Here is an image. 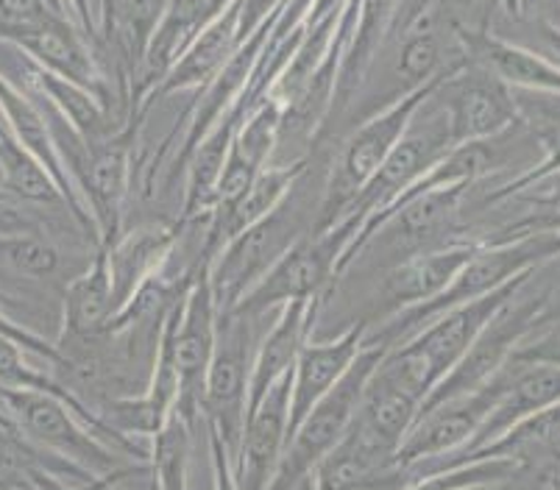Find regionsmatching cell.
<instances>
[{
  "label": "cell",
  "mask_w": 560,
  "mask_h": 490,
  "mask_svg": "<svg viewBox=\"0 0 560 490\" xmlns=\"http://www.w3.org/2000/svg\"><path fill=\"white\" fill-rule=\"evenodd\" d=\"M558 257L560 232L527 234V237L505 240V243H482L468 257V262L457 270V276L444 293H438L427 304L412 306V310L385 318L376 335L365 331V343H380L385 349H396V346L407 343L416 331L424 329L430 320H435L438 315L450 313L452 306H460L466 301H475L480 295L505 288V284L544 268V265Z\"/></svg>",
  "instance_id": "cell-1"
},
{
  "label": "cell",
  "mask_w": 560,
  "mask_h": 490,
  "mask_svg": "<svg viewBox=\"0 0 560 490\" xmlns=\"http://www.w3.org/2000/svg\"><path fill=\"white\" fill-rule=\"evenodd\" d=\"M452 145H455V142H452L450 135V122H446V112L444 106H441V101H438L435 90L430 98L419 106V112L412 115L405 137L396 142L394 151L388 153V160L376 167L374 176L365 182L363 190L354 196V201L346 209V218L340 223H349V226L354 229V237H351V245L346 248L343 259H340L338 279H343L349 265H354V259L363 252L365 240L371 237L376 223L390 212V207H394V203L410 190L412 184L419 182V178L424 176Z\"/></svg>",
  "instance_id": "cell-2"
},
{
  "label": "cell",
  "mask_w": 560,
  "mask_h": 490,
  "mask_svg": "<svg viewBox=\"0 0 560 490\" xmlns=\"http://www.w3.org/2000/svg\"><path fill=\"white\" fill-rule=\"evenodd\" d=\"M460 61L466 59L452 61L450 68L441 70L435 79L416 86L412 92H407L405 98L394 101V104L385 106L382 112H376V115L365 117V120L358 122V129L346 137L343 148H340L338 160H335L329 176L324 178L320 212L313 232H327V229L338 226V223L343 221L346 209H349V203L354 201V196L363 190L365 182L376 173V167L388 160V153L394 151L396 142L405 137L412 115L419 112V106L430 98L432 92L441 86V81L446 79V73H450L455 65H460Z\"/></svg>",
  "instance_id": "cell-3"
},
{
  "label": "cell",
  "mask_w": 560,
  "mask_h": 490,
  "mask_svg": "<svg viewBox=\"0 0 560 490\" xmlns=\"http://www.w3.org/2000/svg\"><path fill=\"white\" fill-rule=\"evenodd\" d=\"M302 184L304 176L299 178L296 187L284 196V201L271 214H265L262 221H257L246 232L229 240L221 252L210 259L212 293H215L221 313H229L284 257L290 245L315 229L318 209H313V201L302 196Z\"/></svg>",
  "instance_id": "cell-4"
},
{
  "label": "cell",
  "mask_w": 560,
  "mask_h": 490,
  "mask_svg": "<svg viewBox=\"0 0 560 490\" xmlns=\"http://www.w3.org/2000/svg\"><path fill=\"white\" fill-rule=\"evenodd\" d=\"M385 354H388L385 346L363 343L360 354L354 357L349 371L340 376L338 385L320 398L296 427L288 448H284L277 477H273L268 490H299V485L307 482L320 459L343 441V435L358 418L360 405H363V393L369 387L371 374H374Z\"/></svg>",
  "instance_id": "cell-5"
},
{
  "label": "cell",
  "mask_w": 560,
  "mask_h": 490,
  "mask_svg": "<svg viewBox=\"0 0 560 490\" xmlns=\"http://www.w3.org/2000/svg\"><path fill=\"white\" fill-rule=\"evenodd\" d=\"M257 320L259 318H248V315L221 313L215 351L203 376V421L210 435L223 443L232 463L241 448L243 423L248 412V380H252V360L259 340Z\"/></svg>",
  "instance_id": "cell-6"
},
{
  "label": "cell",
  "mask_w": 560,
  "mask_h": 490,
  "mask_svg": "<svg viewBox=\"0 0 560 490\" xmlns=\"http://www.w3.org/2000/svg\"><path fill=\"white\" fill-rule=\"evenodd\" d=\"M468 196H471V187H438V190L405 198L376 223L358 259L374 254L388 270L412 254L463 240L466 237Z\"/></svg>",
  "instance_id": "cell-7"
},
{
  "label": "cell",
  "mask_w": 560,
  "mask_h": 490,
  "mask_svg": "<svg viewBox=\"0 0 560 490\" xmlns=\"http://www.w3.org/2000/svg\"><path fill=\"white\" fill-rule=\"evenodd\" d=\"M351 237H354V229L349 223H338L327 232H307L290 245L284 257L229 313L262 318L268 313H277L288 301L320 299L329 284L340 282L338 268Z\"/></svg>",
  "instance_id": "cell-8"
},
{
  "label": "cell",
  "mask_w": 560,
  "mask_h": 490,
  "mask_svg": "<svg viewBox=\"0 0 560 490\" xmlns=\"http://www.w3.org/2000/svg\"><path fill=\"white\" fill-rule=\"evenodd\" d=\"M218 318H221V310H218L215 293H212L210 262H201L190 288L173 304V354H176L182 382V398L176 412L192 423L203 421L201 390L212 351H215Z\"/></svg>",
  "instance_id": "cell-9"
},
{
  "label": "cell",
  "mask_w": 560,
  "mask_h": 490,
  "mask_svg": "<svg viewBox=\"0 0 560 490\" xmlns=\"http://www.w3.org/2000/svg\"><path fill=\"white\" fill-rule=\"evenodd\" d=\"M142 122L129 117L112 137L90 145L81 198L98 229V248H109L126 232V203L135 187V140Z\"/></svg>",
  "instance_id": "cell-10"
},
{
  "label": "cell",
  "mask_w": 560,
  "mask_h": 490,
  "mask_svg": "<svg viewBox=\"0 0 560 490\" xmlns=\"http://www.w3.org/2000/svg\"><path fill=\"white\" fill-rule=\"evenodd\" d=\"M438 101L446 112L452 142L486 140L511 129L518 120L516 98L508 84L488 73L477 61H460L450 70L441 86Z\"/></svg>",
  "instance_id": "cell-11"
},
{
  "label": "cell",
  "mask_w": 560,
  "mask_h": 490,
  "mask_svg": "<svg viewBox=\"0 0 560 490\" xmlns=\"http://www.w3.org/2000/svg\"><path fill=\"white\" fill-rule=\"evenodd\" d=\"M508 380H511V365L505 362L502 371L482 387H477L475 393H466L455 401H446V405L424 412L399 446V466L416 463V459L450 457V454L466 448L480 432L491 407L497 405L499 393L505 390Z\"/></svg>",
  "instance_id": "cell-12"
},
{
  "label": "cell",
  "mask_w": 560,
  "mask_h": 490,
  "mask_svg": "<svg viewBox=\"0 0 560 490\" xmlns=\"http://www.w3.org/2000/svg\"><path fill=\"white\" fill-rule=\"evenodd\" d=\"M9 45L23 50L34 65H39L48 73L90 90L112 112L115 95H112L109 79H106L98 56H95V45L81 34V28L70 18L48 14L43 23L25 31L23 37Z\"/></svg>",
  "instance_id": "cell-13"
},
{
  "label": "cell",
  "mask_w": 560,
  "mask_h": 490,
  "mask_svg": "<svg viewBox=\"0 0 560 490\" xmlns=\"http://www.w3.org/2000/svg\"><path fill=\"white\" fill-rule=\"evenodd\" d=\"M533 273H536V270H533ZM533 273L522 276V279L505 284V288L493 290V293L480 295V299L466 301V304L460 306H452L450 313L438 315V318L430 320L424 329L416 331L407 343H401L424 362L427 374H430L432 380V387H435V382L466 354L468 346L475 343L477 337H480V331L488 326V320L518 293V288H522Z\"/></svg>",
  "instance_id": "cell-14"
},
{
  "label": "cell",
  "mask_w": 560,
  "mask_h": 490,
  "mask_svg": "<svg viewBox=\"0 0 560 490\" xmlns=\"http://www.w3.org/2000/svg\"><path fill=\"white\" fill-rule=\"evenodd\" d=\"M0 120L7 122V129L12 131L14 140L50 173V178H54L56 187L62 190L65 201H68V212L75 221V226L93 240V245L98 248V229L93 223V214L86 209L81 192L75 190L73 178H70L68 167H65L62 156H59V148H56L43 109H39L37 101L28 98L23 90H18L7 75H0Z\"/></svg>",
  "instance_id": "cell-15"
},
{
  "label": "cell",
  "mask_w": 560,
  "mask_h": 490,
  "mask_svg": "<svg viewBox=\"0 0 560 490\" xmlns=\"http://www.w3.org/2000/svg\"><path fill=\"white\" fill-rule=\"evenodd\" d=\"M288 410H290V374L279 380L271 390L248 410L243 423L241 448L234 457L237 490H268L279 471V463L288 448Z\"/></svg>",
  "instance_id": "cell-16"
},
{
  "label": "cell",
  "mask_w": 560,
  "mask_h": 490,
  "mask_svg": "<svg viewBox=\"0 0 560 490\" xmlns=\"http://www.w3.org/2000/svg\"><path fill=\"white\" fill-rule=\"evenodd\" d=\"M482 243L477 240H455L441 248H430V252L412 254V257L401 259L394 268L382 273L380 284V301L385 318L396 313H405L412 306L427 304L435 299L438 293H444L450 282L457 276V270L468 262V257L480 248Z\"/></svg>",
  "instance_id": "cell-17"
},
{
  "label": "cell",
  "mask_w": 560,
  "mask_h": 490,
  "mask_svg": "<svg viewBox=\"0 0 560 490\" xmlns=\"http://www.w3.org/2000/svg\"><path fill=\"white\" fill-rule=\"evenodd\" d=\"M369 320L360 318L351 324L335 340H307V346L299 354L296 365L290 371V410H288V435L293 438L299 423L304 421L310 410L327 396L340 376L349 371L354 357L360 354L365 343ZM288 438V443H290Z\"/></svg>",
  "instance_id": "cell-18"
},
{
  "label": "cell",
  "mask_w": 560,
  "mask_h": 490,
  "mask_svg": "<svg viewBox=\"0 0 560 490\" xmlns=\"http://www.w3.org/2000/svg\"><path fill=\"white\" fill-rule=\"evenodd\" d=\"M210 0H167L165 14L156 25L145 56H142L140 73L129 92V117L142 120L145 117V101L156 90L167 70L176 65L182 54L192 45V39L212 23Z\"/></svg>",
  "instance_id": "cell-19"
},
{
  "label": "cell",
  "mask_w": 560,
  "mask_h": 490,
  "mask_svg": "<svg viewBox=\"0 0 560 490\" xmlns=\"http://www.w3.org/2000/svg\"><path fill=\"white\" fill-rule=\"evenodd\" d=\"M115 315L109 254L106 248H95L93 262L70 279L62 293V340L56 343L59 354L106 340Z\"/></svg>",
  "instance_id": "cell-20"
},
{
  "label": "cell",
  "mask_w": 560,
  "mask_h": 490,
  "mask_svg": "<svg viewBox=\"0 0 560 490\" xmlns=\"http://www.w3.org/2000/svg\"><path fill=\"white\" fill-rule=\"evenodd\" d=\"M320 299H296L282 304L273 313L271 326L257 340L252 360V380H248V410L265 393L293 371L299 354L307 346L310 331L318 318ZM248 416V412H246Z\"/></svg>",
  "instance_id": "cell-21"
},
{
  "label": "cell",
  "mask_w": 560,
  "mask_h": 490,
  "mask_svg": "<svg viewBox=\"0 0 560 490\" xmlns=\"http://www.w3.org/2000/svg\"><path fill=\"white\" fill-rule=\"evenodd\" d=\"M310 162H313L310 156L290 160L284 165H273L271 162V165L259 171L252 187L232 207L212 214L210 223H207V232H203V262H210L229 240H234L241 232H246L248 226L262 221L265 214H271L284 201V196L296 187V182L304 176Z\"/></svg>",
  "instance_id": "cell-22"
},
{
  "label": "cell",
  "mask_w": 560,
  "mask_h": 490,
  "mask_svg": "<svg viewBox=\"0 0 560 490\" xmlns=\"http://www.w3.org/2000/svg\"><path fill=\"white\" fill-rule=\"evenodd\" d=\"M237 45H241V34H237V0H234L232 7L223 9V12L192 39V45L176 59V65L167 70L165 79L156 84V90L151 92L149 101H145V115H149L151 104L171 98V95H182V92H196L198 95L203 86L215 79L218 70H221L229 61V56L237 50Z\"/></svg>",
  "instance_id": "cell-23"
},
{
  "label": "cell",
  "mask_w": 560,
  "mask_h": 490,
  "mask_svg": "<svg viewBox=\"0 0 560 490\" xmlns=\"http://www.w3.org/2000/svg\"><path fill=\"white\" fill-rule=\"evenodd\" d=\"M179 237V223H171V226L156 223V226H140L135 232H124L106 248L117 313L137 293V288L167 262V257L176 248Z\"/></svg>",
  "instance_id": "cell-24"
},
{
  "label": "cell",
  "mask_w": 560,
  "mask_h": 490,
  "mask_svg": "<svg viewBox=\"0 0 560 490\" xmlns=\"http://www.w3.org/2000/svg\"><path fill=\"white\" fill-rule=\"evenodd\" d=\"M419 412L421 398L407 390V387H401L399 382L390 380V376L382 374L380 365H376L363 393L358 421L365 429H371L374 435H380L382 441H388L390 446L399 448L405 438L410 435V429L416 427V421H419Z\"/></svg>",
  "instance_id": "cell-25"
},
{
  "label": "cell",
  "mask_w": 560,
  "mask_h": 490,
  "mask_svg": "<svg viewBox=\"0 0 560 490\" xmlns=\"http://www.w3.org/2000/svg\"><path fill=\"white\" fill-rule=\"evenodd\" d=\"M62 270V257L50 240L34 232H0V273L7 279L50 282Z\"/></svg>",
  "instance_id": "cell-26"
},
{
  "label": "cell",
  "mask_w": 560,
  "mask_h": 490,
  "mask_svg": "<svg viewBox=\"0 0 560 490\" xmlns=\"http://www.w3.org/2000/svg\"><path fill=\"white\" fill-rule=\"evenodd\" d=\"M28 357H34L32 351L23 349V346H20L18 340H12V337L0 335V385L3 387H37V390H54V393H62V396L79 398V396H73V393H70L59 380H54L50 374L37 371Z\"/></svg>",
  "instance_id": "cell-27"
},
{
  "label": "cell",
  "mask_w": 560,
  "mask_h": 490,
  "mask_svg": "<svg viewBox=\"0 0 560 490\" xmlns=\"http://www.w3.org/2000/svg\"><path fill=\"white\" fill-rule=\"evenodd\" d=\"M513 365H549L560 368V318L538 324L536 329L524 337L513 349Z\"/></svg>",
  "instance_id": "cell-28"
},
{
  "label": "cell",
  "mask_w": 560,
  "mask_h": 490,
  "mask_svg": "<svg viewBox=\"0 0 560 490\" xmlns=\"http://www.w3.org/2000/svg\"><path fill=\"white\" fill-rule=\"evenodd\" d=\"M48 14L56 12L45 0H0V43H14Z\"/></svg>",
  "instance_id": "cell-29"
},
{
  "label": "cell",
  "mask_w": 560,
  "mask_h": 490,
  "mask_svg": "<svg viewBox=\"0 0 560 490\" xmlns=\"http://www.w3.org/2000/svg\"><path fill=\"white\" fill-rule=\"evenodd\" d=\"M207 443H210V457H212V490H237V479H234L232 457L223 448V443L215 435H210L207 429Z\"/></svg>",
  "instance_id": "cell-30"
},
{
  "label": "cell",
  "mask_w": 560,
  "mask_h": 490,
  "mask_svg": "<svg viewBox=\"0 0 560 490\" xmlns=\"http://www.w3.org/2000/svg\"><path fill=\"white\" fill-rule=\"evenodd\" d=\"M65 3H68L70 18H73V23L79 25L81 34H84V37L98 48L101 31H98V9H95V0H65Z\"/></svg>",
  "instance_id": "cell-31"
},
{
  "label": "cell",
  "mask_w": 560,
  "mask_h": 490,
  "mask_svg": "<svg viewBox=\"0 0 560 490\" xmlns=\"http://www.w3.org/2000/svg\"><path fill=\"white\" fill-rule=\"evenodd\" d=\"M555 471H558V468H544V471L536 474V468L529 466L527 471H518V474H522V477L516 479L513 490H549ZM508 482H511V479H508ZM505 485H499V490H505Z\"/></svg>",
  "instance_id": "cell-32"
},
{
  "label": "cell",
  "mask_w": 560,
  "mask_h": 490,
  "mask_svg": "<svg viewBox=\"0 0 560 490\" xmlns=\"http://www.w3.org/2000/svg\"><path fill=\"white\" fill-rule=\"evenodd\" d=\"M95 9H98V31H101V37H104V31L109 28L112 14H115L117 9V0H95Z\"/></svg>",
  "instance_id": "cell-33"
},
{
  "label": "cell",
  "mask_w": 560,
  "mask_h": 490,
  "mask_svg": "<svg viewBox=\"0 0 560 490\" xmlns=\"http://www.w3.org/2000/svg\"><path fill=\"white\" fill-rule=\"evenodd\" d=\"M499 7H502V12L508 14V18H518V14L524 12V7H527V0H497Z\"/></svg>",
  "instance_id": "cell-34"
},
{
  "label": "cell",
  "mask_w": 560,
  "mask_h": 490,
  "mask_svg": "<svg viewBox=\"0 0 560 490\" xmlns=\"http://www.w3.org/2000/svg\"><path fill=\"white\" fill-rule=\"evenodd\" d=\"M234 0H210V12H212V18H218V14L223 12V9H229L232 7Z\"/></svg>",
  "instance_id": "cell-35"
},
{
  "label": "cell",
  "mask_w": 560,
  "mask_h": 490,
  "mask_svg": "<svg viewBox=\"0 0 560 490\" xmlns=\"http://www.w3.org/2000/svg\"><path fill=\"white\" fill-rule=\"evenodd\" d=\"M12 304H14V301H12V295H9L7 290L0 288V310H3V313L9 315V310H12Z\"/></svg>",
  "instance_id": "cell-36"
},
{
  "label": "cell",
  "mask_w": 560,
  "mask_h": 490,
  "mask_svg": "<svg viewBox=\"0 0 560 490\" xmlns=\"http://www.w3.org/2000/svg\"><path fill=\"white\" fill-rule=\"evenodd\" d=\"M549 490H560V471H555L552 485H549Z\"/></svg>",
  "instance_id": "cell-37"
}]
</instances>
